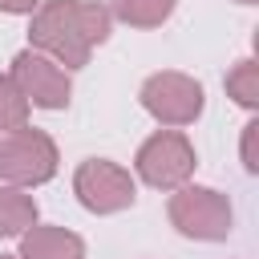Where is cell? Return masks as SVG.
<instances>
[{
  "label": "cell",
  "mask_w": 259,
  "mask_h": 259,
  "mask_svg": "<svg viewBox=\"0 0 259 259\" xmlns=\"http://www.w3.org/2000/svg\"><path fill=\"white\" fill-rule=\"evenodd\" d=\"M113 16L97 0H40L32 12L28 40L36 53L53 57L65 73L89 65V53L109 40Z\"/></svg>",
  "instance_id": "obj_1"
},
{
  "label": "cell",
  "mask_w": 259,
  "mask_h": 259,
  "mask_svg": "<svg viewBox=\"0 0 259 259\" xmlns=\"http://www.w3.org/2000/svg\"><path fill=\"white\" fill-rule=\"evenodd\" d=\"M170 223L178 235L186 239H202V243H219L231 235L235 227V210H231V198L214 186H178L170 194V206H166Z\"/></svg>",
  "instance_id": "obj_2"
},
{
  "label": "cell",
  "mask_w": 259,
  "mask_h": 259,
  "mask_svg": "<svg viewBox=\"0 0 259 259\" xmlns=\"http://www.w3.org/2000/svg\"><path fill=\"white\" fill-rule=\"evenodd\" d=\"M57 142L45 134V130H32V125H20V130H8L0 138V182L8 186H40L57 174Z\"/></svg>",
  "instance_id": "obj_3"
},
{
  "label": "cell",
  "mask_w": 259,
  "mask_h": 259,
  "mask_svg": "<svg viewBox=\"0 0 259 259\" xmlns=\"http://www.w3.org/2000/svg\"><path fill=\"white\" fill-rule=\"evenodd\" d=\"M194 146H190V138L186 134H178V130H158V134H150L142 146H138V158H134V170H138V178L146 182V186H154V190H178V186H186L190 182V174H194Z\"/></svg>",
  "instance_id": "obj_4"
},
{
  "label": "cell",
  "mask_w": 259,
  "mask_h": 259,
  "mask_svg": "<svg viewBox=\"0 0 259 259\" xmlns=\"http://www.w3.org/2000/svg\"><path fill=\"white\" fill-rule=\"evenodd\" d=\"M73 194L93 214H117V210L134 206L138 182L125 166H117L109 158H85L73 174Z\"/></svg>",
  "instance_id": "obj_5"
},
{
  "label": "cell",
  "mask_w": 259,
  "mask_h": 259,
  "mask_svg": "<svg viewBox=\"0 0 259 259\" xmlns=\"http://www.w3.org/2000/svg\"><path fill=\"white\" fill-rule=\"evenodd\" d=\"M138 97H142V109L162 125H190L202 113V101H206L202 85L190 73H178V69H162V73L146 77Z\"/></svg>",
  "instance_id": "obj_6"
},
{
  "label": "cell",
  "mask_w": 259,
  "mask_h": 259,
  "mask_svg": "<svg viewBox=\"0 0 259 259\" xmlns=\"http://www.w3.org/2000/svg\"><path fill=\"white\" fill-rule=\"evenodd\" d=\"M8 77L16 81V89L24 93V101L36 105V109H65L69 97H73L69 73H65L53 57H45V53H36V49L16 53Z\"/></svg>",
  "instance_id": "obj_7"
},
{
  "label": "cell",
  "mask_w": 259,
  "mask_h": 259,
  "mask_svg": "<svg viewBox=\"0 0 259 259\" xmlns=\"http://www.w3.org/2000/svg\"><path fill=\"white\" fill-rule=\"evenodd\" d=\"M20 259H85V239L65 227H28L20 235Z\"/></svg>",
  "instance_id": "obj_8"
},
{
  "label": "cell",
  "mask_w": 259,
  "mask_h": 259,
  "mask_svg": "<svg viewBox=\"0 0 259 259\" xmlns=\"http://www.w3.org/2000/svg\"><path fill=\"white\" fill-rule=\"evenodd\" d=\"M28 227H36V198L24 186L0 182V239H20Z\"/></svg>",
  "instance_id": "obj_9"
},
{
  "label": "cell",
  "mask_w": 259,
  "mask_h": 259,
  "mask_svg": "<svg viewBox=\"0 0 259 259\" xmlns=\"http://www.w3.org/2000/svg\"><path fill=\"white\" fill-rule=\"evenodd\" d=\"M174 4L178 0H109L105 8H109L113 20H121L130 28H158V24L170 20Z\"/></svg>",
  "instance_id": "obj_10"
},
{
  "label": "cell",
  "mask_w": 259,
  "mask_h": 259,
  "mask_svg": "<svg viewBox=\"0 0 259 259\" xmlns=\"http://www.w3.org/2000/svg\"><path fill=\"white\" fill-rule=\"evenodd\" d=\"M227 97H235L243 109L259 105V65L251 57H243L231 73H227Z\"/></svg>",
  "instance_id": "obj_11"
},
{
  "label": "cell",
  "mask_w": 259,
  "mask_h": 259,
  "mask_svg": "<svg viewBox=\"0 0 259 259\" xmlns=\"http://www.w3.org/2000/svg\"><path fill=\"white\" fill-rule=\"evenodd\" d=\"M28 101H24V93L16 89V81L8 77V73H0V130H20V125H28Z\"/></svg>",
  "instance_id": "obj_12"
},
{
  "label": "cell",
  "mask_w": 259,
  "mask_h": 259,
  "mask_svg": "<svg viewBox=\"0 0 259 259\" xmlns=\"http://www.w3.org/2000/svg\"><path fill=\"white\" fill-rule=\"evenodd\" d=\"M255 138H259V121H247V125H243V146H239V154H243V170H247V174H255V170H259Z\"/></svg>",
  "instance_id": "obj_13"
},
{
  "label": "cell",
  "mask_w": 259,
  "mask_h": 259,
  "mask_svg": "<svg viewBox=\"0 0 259 259\" xmlns=\"http://www.w3.org/2000/svg\"><path fill=\"white\" fill-rule=\"evenodd\" d=\"M36 4L40 0H0V12H8V16H32Z\"/></svg>",
  "instance_id": "obj_14"
},
{
  "label": "cell",
  "mask_w": 259,
  "mask_h": 259,
  "mask_svg": "<svg viewBox=\"0 0 259 259\" xmlns=\"http://www.w3.org/2000/svg\"><path fill=\"white\" fill-rule=\"evenodd\" d=\"M235 4H259V0H235Z\"/></svg>",
  "instance_id": "obj_15"
},
{
  "label": "cell",
  "mask_w": 259,
  "mask_h": 259,
  "mask_svg": "<svg viewBox=\"0 0 259 259\" xmlns=\"http://www.w3.org/2000/svg\"><path fill=\"white\" fill-rule=\"evenodd\" d=\"M0 259H12V255H0Z\"/></svg>",
  "instance_id": "obj_16"
}]
</instances>
